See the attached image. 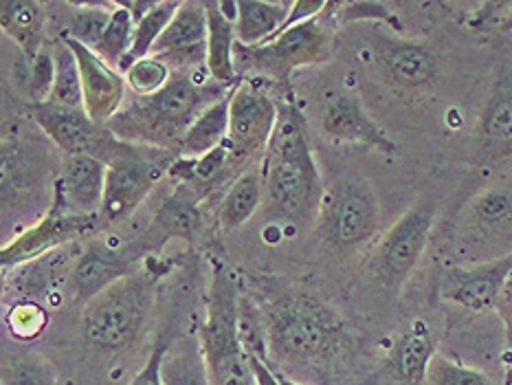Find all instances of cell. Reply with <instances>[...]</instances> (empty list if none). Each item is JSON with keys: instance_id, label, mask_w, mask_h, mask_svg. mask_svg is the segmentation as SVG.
Returning <instances> with one entry per match:
<instances>
[{"instance_id": "6da1fadb", "label": "cell", "mask_w": 512, "mask_h": 385, "mask_svg": "<svg viewBox=\"0 0 512 385\" xmlns=\"http://www.w3.org/2000/svg\"><path fill=\"white\" fill-rule=\"evenodd\" d=\"M277 124L262 159L264 207L295 227L317 225L326 187L308 139L306 119L293 102H277Z\"/></svg>"}, {"instance_id": "7a4b0ae2", "label": "cell", "mask_w": 512, "mask_h": 385, "mask_svg": "<svg viewBox=\"0 0 512 385\" xmlns=\"http://www.w3.org/2000/svg\"><path fill=\"white\" fill-rule=\"evenodd\" d=\"M249 293L260 306L269 350L282 361L308 366L330 361L348 341L337 313L313 293L293 289L275 278L251 282Z\"/></svg>"}, {"instance_id": "3957f363", "label": "cell", "mask_w": 512, "mask_h": 385, "mask_svg": "<svg viewBox=\"0 0 512 385\" xmlns=\"http://www.w3.org/2000/svg\"><path fill=\"white\" fill-rule=\"evenodd\" d=\"M207 69V66H205ZM198 71H176L168 86L148 97H137L108 121L106 130L128 146L178 152L194 121L211 104L231 93L233 88L196 77Z\"/></svg>"}, {"instance_id": "277c9868", "label": "cell", "mask_w": 512, "mask_h": 385, "mask_svg": "<svg viewBox=\"0 0 512 385\" xmlns=\"http://www.w3.org/2000/svg\"><path fill=\"white\" fill-rule=\"evenodd\" d=\"M238 297L240 282L227 267L216 264L207 297V317L198 330L211 385H258L251 355L238 337Z\"/></svg>"}, {"instance_id": "5b68a950", "label": "cell", "mask_w": 512, "mask_h": 385, "mask_svg": "<svg viewBox=\"0 0 512 385\" xmlns=\"http://www.w3.org/2000/svg\"><path fill=\"white\" fill-rule=\"evenodd\" d=\"M157 289V273L139 269L108 286L84 306L82 337L99 350L130 348L146 326Z\"/></svg>"}, {"instance_id": "8992f818", "label": "cell", "mask_w": 512, "mask_h": 385, "mask_svg": "<svg viewBox=\"0 0 512 385\" xmlns=\"http://www.w3.org/2000/svg\"><path fill=\"white\" fill-rule=\"evenodd\" d=\"M335 7L337 3H328L324 14L291 27L280 36L266 40L260 47L236 44L233 60H236L238 73L242 69H251L269 75L273 80L288 82L293 71L328 62L332 58V49H335Z\"/></svg>"}, {"instance_id": "52a82bcc", "label": "cell", "mask_w": 512, "mask_h": 385, "mask_svg": "<svg viewBox=\"0 0 512 385\" xmlns=\"http://www.w3.org/2000/svg\"><path fill=\"white\" fill-rule=\"evenodd\" d=\"M139 146H128L115 139L106 154V192L99 218L104 227L124 223L137 212L165 174H170L168 159H150L137 152Z\"/></svg>"}, {"instance_id": "ba28073f", "label": "cell", "mask_w": 512, "mask_h": 385, "mask_svg": "<svg viewBox=\"0 0 512 385\" xmlns=\"http://www.w3.org/2000/svg\"><path fill=\"white\" fill-rule=\"evenodd\" d=\"M315 227L335 249H354L372 240L381 227V207L372 187L363 181H339L328 187Z\"/></svg>"}, {"instance_id": "9c48e42d", "label": "cell", "mask_w": 512, "mask_h": 385, "mask_svg": "<svg viewBox=\"0 0 512 385\" xmlns=\"http://www.w3.org/2000/svg\"><path fill=\"white\" fill-rule=\"evenodd\" d=\"M438 205L433 198L425 196L411 205L396 223L387 229L383 240L378 242L372 269L389 289L403 284L411 271L418 267L425 256L433 223H436Z\"/></svg>"}, {"instance_id": "30bf717a", "label": "cell", "mask_w": 512, "mask_h": 385, "mask_svg": "<svg viewBox=\"0 0 512 385\" xmlns=\"http://www.w3.org/2000/svg\"><path fill=\"white\" fill-rule=\"evenodd\" d=\"M277 110L280 104L251 82H240L231 91L227 139L233 148L229 161V174L233 179H238L247 163L266 154L277 124Z\"/></svg>"}, {"instance_id": "8fae6325", "label": "cell", "mask_w": 512, "mask_h": 385, "mask_svg": "<svg viewBox=\"0 0 512 385\" xmlns=\"http://www.w3.org/2000/svg\"><path fill=\"white\" fill-rule=\"evenodd\" d=\"M99 227H102L99 214H71L69 209L53 203L47 216H42L36 225L7 242L0 251V262L5 271L22 267V264L47 256L62 245L84 240Z\"/></svg>"}, {"instance_id": "7c38bea8", "label": "cell", "mask_w": 512, "mask_h": 385, "mask_svg": "<svg viewBox=\"0 0 512 385\" xmlns=\"http://www.w3.org/2000/svg\"><path fill=\"white\" fill-rule=\"evenodd\" d=\"M141 251L135 247H115L106 240H88L71 267V291L75 302L88 304L108 286L139 271Z\"/></svg>"}, {"instance_id": "4fadbf2b", "label": "cell", "mask_w": 512, "mask_h": 385, "mask_svg": "<svg viewBox=\"0 0 512 385\" xmlns=\"http://www.w3.org/2000/svg\"><path fill=\"white\" fill-rule=\"evenodd\" d=\"M512 271V251L502 258L473 264V267H453L444 271L438 284V295L444 302L458 304L471 313H484L497 308L508 275Z\"/></svg>"}, {"instance_id": "5bb4252c", "label": "cell", "mask_w": 512, "mask_h": 385, "mask_svg": "<svg viewBox=\"0 0 512 385\" xmlns=\"http://www.w3.org/2000/svg\"><path fill=\"white\" fill-rule=\"evenodd\" d=\"M209 20L207 3H181L168 29L154 44L152 55L176 71H196L207 66Z\"/></svg>"}, {"instance_id": "9a60e30c", "label": "cell", "mask_w": 512, "mask_h": 385, "mask_svg": "<svg viewBox=\"0 0 512 385\" xmlns=\"http://www.w3.org/2000/svg\"><path fill=\"white\" fill-rule=\"evenodd\" d=\"M62 42L73 51L77 66H80L84 110L97 126L106 128L108 121L124 108L128 86L124 75L99 58V55L93 49H88L86 44L77 42L69 36H62Z\"/></svg>"}, {"instance_id": "2e32d148", "label": "cell", "mask_w": 512, "mask_h": 385, "mask_svg": "<svg viewBox=\"0 0 512 385\" xmlns=\"http://www.w3.org/2000/svg\"><path fill=\"white\" fill-rule=\"evenodd\" d=\"M31 117L44 135L66 154H93L102 159L115 143V137L108 143L102 139V130L106 128L97 126L84 108L42 102L31 104Z\"/></svg>"}, {"instance_id": "e0dca14e", "label": "cell", "mask_w": 512, "mask_h": 385, "mask_svg": "<svg viewBox=\"0 0 512 385\" xmlns=\"http://www.w3.org/2000/svg\"><path fill=\"white\" fill-rule=\"evenodd\" d=\"M108 165L93 154H66L53 187V203L71 214H99L106 192Z\"/></svg>"}, {"instance_id": "ac0fdd59", "label": "cell", "mask_w": 512, "mask_h": 385, "mask_svg": "<svg viewBox=\"0 0 512 385\" xmlns=\"http://www.w3.org/2000/svg\"><path fill=\"white\" fill-rule=\"evenodd\" d=\"M321 126H324L326 135L337 141L361 143V146L385 154L396 152L394 139L365 113L359 99L352 95H337L330 99L324 113H321Z\"/></svg>"}, {"instance_id": "d6986e66", "label": "cell", "mask_w": 512, "mask_h": 385, "mask_svg": "<svg viewBox=\"0 0 512 385\" xmlns=\"http://www.w3.org/2000/svg\"><path fill=\"white\" fill-rule=\"evenodd\" d=\"M376 58L387 80L400 88H425L438 77V58L425 44L378 40Z\"/></svg>"}, {"instance_id": "ffe728a7", "label": "cell", "mask_w": 512, "mask_h": 385, "mask_svg": "<svg viewBox=\"0 0 512 385\" xmlns=\"http://www.w3.org/2000/svg\"><path fill=\"white\" fill-rule=\"evenodd\" d=\"M207 198V192L192 183H178L174 190L163 198L154 223L150 229V245L154 240L165 242L170 238L178 240H194L198 231L203 229V209L200 203Z\"/></svg>"}, {"instance_id": "44dd1931", "label": "cell", "mask_w": 512, "mask_h": 385, "mask_svg": "<svg viewBox=\"0 0 512 385\" xmlns=\"http://www.w3.org/2000/svg\"><path fill=\"white\" fill-rule=\"evenodd\" d=\"M477 146L484 163H502L512 157V75H499L482 110Z\"/></svg>"}, {"instance_id": "7402d4cb", "label": "cell", "mask_w": 512, "mask_h": 385, "mask_svg": "<svg viewBox=\"0 0 512 385\" xmlns=\"http://www.w3.org/2000/svg\"><path fill=\"white\" fill-rule=\"evenodd\" d=\"M436 339L425 319H416L405 330L392 350V370L400 381L418 385L427 381V370L431 359L436 357Z\"/></svg>"}, {"instance_id": "603a6c76", "label": "cell", "mask_w": 512, "mask_h": 385, "mask_svg": "<svg viewBox=\"0 0 512 385\" xmlns=\"http://www.w3.org/2000/svg\"><path fill=\"white\" fill-rule=\"evenodd\" d=\"M44 25L47 7L38 0H3L0 3V27L14 40L31 62L44 49Z\"/></svg>"}, {"instance_id": "cb8c5ba5", "label": "cell", "mask_w": 512, "mask_h": 385, "mask_svg": "<svg viewBox=\"0 0 512 385\" xmlns=\"http://www.w3.org/2000/svg\"><path fill=\"white\" fill-rule=\"evenodd\" d=\"M209 38H207V73L220 86L233 88L240 84V73L236 69V27L222 16L220 3H207Z\"/></svg>"}, {"instance_id": "d4e9b609", "label": "cell", "mask_w": 512, "mask_h": 385, "mask_svg": "<svg viewBox=\"0 0 512 385\" xmlns=\"http://www.w3.org/2000/svg\"><path fill=\"white\" fill-rule=\"evenodd\" d=\"M293 3L286 0H238V18H236V40L242 47H260L277 31L291 14Z\"/></svg>"}, {"instance_id": "484cf974", "label": "cell", "mask_w": 512, "mask_h": 385, "mask_svg": "<svg viewBox=\"0 0 512 385\" xmlns=\"http://www.w3.org/2000/svg\"><path fill=\"white\" fill-rule=\"evenodd\" d=\"M264 203V181L260 170L242 172L227 187L218 209V220L222 231H236L258 212Z\"/></svg>"}, {"instance_id": "4316f807", "label": "cell", "mask_w": 512, "mask_h": 385, "mask_svg": "<svg viewBox=\"0 0 512 385\" xmlns=\"http://www.w3.org/2000/svg\"><path fill=\"white\" fill-rule=\"evenodd\" d=\"M229 108H231V93H227L218 102L203 110L194 126L187 130V135L178 148L176 157L181 159H198L209 150L218 148L222 141L229 137Z\"/></svg>"}, {"instance_id": "83f0119b", "label": "cell", "mask_w": 512, "mask_h": 385, "mask_svg": "<svg viewBox=\"0 0 512 385\" xmlns=\"http://www.w3.org/2000/svg\"><path fill=\"white\" fill-rule=\"evenodd\" d=\"M135 29H137L135 16H132L121 3H113V14H110L108 27L104 29L102 38L95 42L93 51L104 62L113 66V69H121L130 53L132 38H135Z\"/></svg>"}, {"instance_id": "f1b7e54d", "label": "cell", "mask_w": 512, "mask_h": 385, "mask_svg": "<svg viewBox=\"0 0 512 385\" xmlns=\"http://www.w3.org/2000/svg\"><path fill=\"white\" fill-rule=\"evenodd\" d=\"M178 7H181V3H172V0H159L150 14H146L137 22L135 38H132L130 53H128L124 66H121V71L126 73L130 64H135L143 58H150L154 44L159 42V38L163 36V31L168 29V25L172 22Z\"/></svg>"}, {"instance_id": "f546056e", "label": "cell", "mask_w": 512, "mask_h": 385, "mask_svg": "<svg viewBox=\"0 0 512 385\" xmlns=\"http://www.w3.org/2000/svg\"><path fill=\"white\" fill-rule=\"evenodd\" d=\"M3 385H58V372L38 352L16 350L5 357Z\"/></svg>"}, {"instance_id": "4dcf8cb0", "label": "cell", "mask_w": 512, "mask_h": 385, "mask_svg": "<svg viewBox=\"0 0 512 385\" xmlns=\"http://www.w3.org/2000/svg\"><path fill=\"white\" fill-rule=\"evenodd\" d=\"M53 55H55V84H53V93L49 97V102L58 106H69V108H84L82 75L73 51L60 40L55 44Z\"/></svg>"}, {"instance_id": "1f68e13d", "label": "cell", "mask_w": 512, "mask_h": 385, "mask_svg": "<svg viewBox=\"0 0 512 385\" xmlns=\"http://www.w3.org/2000/svg\"><path fill=\"white\" fill-rule=\"evenodd\" d=\"M161 377L163 385H211L200 348L176 350L172 355H165Z\"/></svg>"}, {"instance_id": "d6a6232c", "label": "cell", "mask_w": 512, "mask_h": 385, "mask_svg": "<svg viewBox=\"0 0 512 385\" xmlns=\"http://www.w3.org/2000/svg\"><path fill=\"white\" fill-rule=\"evenodd\" d=\"M9 333L18 341L38 339L49 326V311L36 300H18L5 315Z\"/></svg>"}, {"instance_id": "836d02e7", "label": "cell", "mask_w": 512, "mask_h": 385, "mask_svg": "<svg viewBox=\"0 0 512 385\" xmlns=\"http://www.w3.org/2000/svg\"><path fill=\"white\" fill-rule=\"evenodd\" d=\"M110 14H113V3L75 5V14L71 18L69 31L62 33V36H69L77 42L86 44L88 49H93L95 42L102 38L104 29L108 27Z\"/></svg>"}, {"instance_id": "e575fe53", "label": "cell", "mask_w": 512, "mask_h": 385, "mask_svg": "<svg viewBox=\"0 0 512 385\" xmlns=\"http://www.w3.org/2000/svg\"><path fill=\"white\" fill-rule=\"evenodd\" d=\"M172 75L174 71L168 64L150 55V58H143L135 64H130L124 73V80L137 97H148L168 86Z\"/></svg>"}, {"instance_id": "d590c367", "label": "cell", "mask_w": 512, "mask_h": 385, "mask_svg": "<svg viewBox=\"0 0 512 385\" xmlns=\"http://www.w3.org/2000/svg\"><path fill=\"white\" fill-rule=\"evenodd\" d=\"M429 385H493L484 372L462 366L458 361H451L442 355H436L427 370Z\"/></svg>"}, {"instance_id": "8d00e7d4", "label": "cell", "mask_w": 512, "mask_h": 385, "mask_svg": "<svg viewBox=\"0 0 512 385\" xmlns=\"http://www.w3.org/2000/svg\"><path fill=\"white\" fill-rule=\"evenodd\" d=\"M381 20L396 31L403 29L398 18L392 14V9L385 3H374V0H354V3H337L335 7V22L337 25H350V22H367Z\"/></svg>"}, {"instance_id": "74e56055", "label": "cell", "mask_w": 512, "mask_h": 385, "mask_svg": "<svg viewBox=\"0 0 512 385\" xmlns=\"http://www.w3.org/2000/svg\"><path fill=\"white\" fill-rule=\"evenodd\" d=\"M31 66V80H29V93L33 104L49 102L55 84V55L49 49H42L36 58L29 62Z\"/></svg>"}, {"instance_id": "f35d334b", "label": "cell", "mask_w": 512, "mask_h": 385, "mask_svg": "<svg viewBox=\"0 0 512 385\" xmlns=\"http://www.w3.org/2000/svg\"><path fill=\"white\" fill-rule=\"evenodd\" d=\"M475 214L484 225H502L512 220V198L499 190H491L477 198Z\"/></svg>"}, {"instance_id": "ab89813d", "label": "cell", "mask_w": 512, "mask_h": 385, "mask_svg": "<svg viewBox=\"0 0 512 385\" xmlns=\"http://www.w3.org/2000/svg\"><path fill=\"white\" fill-rule=\"evenodd\" d=\"M168 330H163L159 335L157 344H154L150 357L146 361V366H143L137 377L130 381V385H163V377H161V368H163V359L168 355V348H170V341H168Z\"/></svg>"}, {"instance_id": "60d3db41", "label": "cell", "mask_w": 512, "mask_h": 385, "mask_svg": "<svg viewBox=\"0 0 512 385\" xmlns=\"http://www.w3.org/2000/svg\"><path fill=\"white\" fill-rule=\"evenodd\" d=\"M495 311L499 313V317H502L504 328H506V344H508V350L512 352V271L508 275L502 295H499Z\"/></svg>"}, {"instance_id": "b9f144b4", "label": "cell", "mask_w": 512, "mask_h": 385, "mask_svg": "<svg viewBox=\"0 0 512 385\" xmlns=\"http://www.w3.org/2000/svg\"><path fill=\"white\" fill-rule=\"evenodd\" d=\"M251 366H253V374L258 385H282L280 374L269 366V361H264L260 357H251Z\"/></svg>"}, {"instance_id": "7bdbcfd3", "label": "cell", "mask_w": 512, "mask_h": 385, "mask_svg": "<svg viewBox=\"0 0 512 385\" xmlns=\"http://www.w3.org/2000/svg\"><path fill=\"white\" fill-rule=\"evenodd\" d=\"M502 31H512V14L504 18V22H502Z\"/></svg>"}, {"instance_id": "ee69618b", "label": "cell", "mask_w": 512, "mask_h": 385, "mask_svg": "<svg viewBox=\"0 0 512 385\" xmlns=\"http://www.w3.org/2000/svg\"><path fill=\"white\" fill-rule=\"evenodd\" d=\"M277 374H280V381H282V385H299V383H295L293 379H288V377H284V374H282V372H277Z\"/></svg>"}, {"instance_id": "f6af8a7d", "label": "cell", "mask_w": 512, "mask_h": 385, "mask_svg": "<svg viewBox=\"0 0 512 385\" xmlns=\"http://www.w3.org/2000/svg\"><path fill=\"white\" fill-rule=\"evenodd\" d=\"M510 377H512V368H510Z\"/></svg>"}]
</instances>
